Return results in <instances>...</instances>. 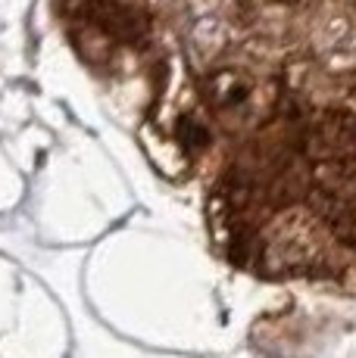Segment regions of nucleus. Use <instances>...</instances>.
<instances>
[{"instance_id":"2","label":"nucleus","mask_w":356,"mask_h":358,"mask_svg":"<svg viewBox=\"0 0 356 358\" xmlns=\"http://www.w3.org/2000/svg\"><path fill=\"white\" fill-rule=\"evenodd\" d=\"M310 10V16L322 19V34L341 50L356 47V0H297Z\"/></svg>"},{"instance_id":"1","label":"nucleus","mask_w":356,"mask_h":358,"mask_svg":"<svg viewBox=\"0 0 356 358\" xmlns=\"http://www.w3.org/2000/svg\"><path fill=\"white\" fill-rule=\"evenodd\" d=\"M207 224L241 274L356 293V103L291 91L241 122L210 178Z\"/></svg>"}]
</instances>
